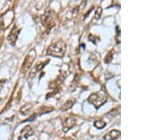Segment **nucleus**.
Masks as SVG:
<instances>
[{
  "instance_id": "14",
  "label": "nucleus",
  "mask_w": 159,
  "mask_h": 140,
  "mask_svg": "<svg viewBox=\"0 0 159 140\" xmlns=\"http://www.w3.org/2000/svg\"><path fill=\"white\" fill-rule=\"evenodd\" d=\"M101 14H102V8L101 7H98L96 9V11L95 12V17L97 19H98L100 17H101Z\"/></svg>"
},
{
  "instance_id": "2",
  "label": "nucleus",
  "mask_w": 159,
  "mask_h": 140,
  "mask_svg": "<svg viewBox=\"0 0 159 140\" xmlns=\"http://www.w3.org/2000/svg\"><path fill=\"white\" fill-rule=\"evenodd\" d=\"M107 100V95L106 91H100L98 92L94 93L90 95L88 99V101L90 104L94 105L96 109H98L100 107L106 104Z\"/></svg>"
},
{
  "instance_id": "13",
  "label": "nucleus",
  "mask_w": 159,
  "mask_h": 140,
  "mask_svg": "<svg viewBox=\"0 0 159 140\" xmlns=\"http://www.w3.org/2000/svg\"><path fill=\"white\" fill-rule=\"evenodd\" d=\"M112 57H113V54H112V51H111V52H110V53L106 55V58H105V60H104L105 62H106V63L111 62V60H112Z\"/></svg>"
},
{
  "instance_id": "5",
  "label": "nucleus",
  "mask_w": 159,
  "mask_h": 140,
  "mask_svg": "<svg viewBox=\"0 0 159 140\" xmlns=\"http://www.w3.org/2000/svg\"><path fill=\"white\" fill-rule=\"evenodd\" d=\"M77 123V120L74 116L67 117L63 121L62 123V130L64 132H67L69 130L73 128Z\"/></svg>"
},
{
  "instance_id": "1",
  "label": "nucleus",
  "mask_w": 159,
  "mask_h": 140,
  "mask_svg": "<svg viewBox=\"0 0 159 140\" xmlns=\"http://www.w3.org/2000/svg\"><path fill=\"white\" fill-rule=\"evenodd\" d=\"M67 45L62 40H59L48 47L47 54L52 57L62 58L65 55Z\"/></svg>"
},
{
  "instance_id": "12",
  "label": "nucleus",
  "mask_w": 159,
  "mask_h": 140,
  "mask_svg": "<svg viewBox=\"0 0 159 140\" xmlns=\"http://www.w3.org/2000/svg\"><path fill=\"white\" fill-rule=\"evenodd\" d=\"M106 122L103 120H98L94 122V126L96 127L97 129H103L106 127Z\"/></svg>"
},
{
  "instance_id": "7",
  "label": "nucleus",
  "mask_w": 159,
  "mask_h": 140,
  "mask_svg": "<svg viewBox=\"0 0 159 140\" xmlns=\"http://www.w3.org/2000/svg\"><path fill=\"white\" fill-rule=\"evenodd\" d=\"M120 132L117 129H112L103 136L105 140H116L120 137Z\"/></svg>"
},
{
  "instance_id": "3",
  "label": "nucleus",
  "mask_w": 159,
  "mask_h": 140,
  "mask_svg": "<svg viewBox=\"0 0 159 140\" xmlns=\"http://www.w3.org/2000/svg\"><path fill=\"white\" fill-rule=\"evenodd\" d=\"M36 50H33H33H30V52H29L28 55L26 56L25 60H24L23 65L21 66L22 73H26L27 71L30 70L33 62L36 60Z\"/></svg>"
},
{
  "instance_id": "8",
  "label": "nucleus",
  "mask_w": 159,
  "mask_h": 140,
  "mask_svg": "<svg viewBox=\"0 0 159 140\" xmlns=\"http://www.w3.org/2000/svg\"><path fill=\"white\" fill-rule=\"evenodd\" d=\"M45 62H40V63L36 64V65L33 67V68L31 70V72H29V75H28L29 78L35 77L36 75L37 74V73L40 72V71L43 70L44 66L46 65V64H45Z\"/></svg>"
},
{
  "instance_id": "4",
  "label": "nucleus",
  "mask_w": 159,
  "mask_h": 140,
  "mask_svg": "<svg viewBox=\"0 0 159 140\" xmlns=\"http://www.w3.org/2000/svg\"><path fill=\"white\" fill-rule=\"evenodd\" d=\"M20 31L21 29L18 28V27L16 25H14L12 27L10 33H9L8 37H7V40H8L9 44L12 46H15L16 42L17 40V38H18Z\"/></svg>"
},
{
  "instance_id": "11",
  "label": "nucleus",
  "mask_w": 159,
  "mask_h": 140,
  "mask_svg": "<svg viewBox=\"0 0 159 140\" xmlns=\"http://www.w3.org/2000/svg\"><path fill=\"white\" fill-rule=\"evenodd\" d=\"M31 108H32V104H26L25 105H23V106L21 108L20 112L21 113V115H28V113H29V112L31 111Z\"/></svg>"
},
{
  "instance_id": "6",
  "label": "nucleus",
  "mask_w": 159,
  "mask_h": 140,
  "mask_svg": "<svg viewBox=\"0 0 159 140\" xmlns=\"http://www.w3.org/2000/svg\"><path fill=\"white\" fill-rule=\"evenodd\" d=\"M55 18V14L53 11L49 10L48 11L45 12V14H44L42 18V22L43 25L46 27L50 26V24L53 23V20Z\"/></svg>"
},
{
  "instance_id": "9",
  "label": "nucleus",
  "mask_w": 159,
  "mask_h": 140,
  "mask_svg": "<svg viewBox=\"0 0 159 140\" xmlns=\"http://www.w3.org/2000/svg\"><path fill=\"white\" fill-rule=\"evenodd\" d=\"M34 132L32 129L30 125H26L25 127H23L21 131V135L25 139H28V137H30L32 135H33Z\"/></svg>"
},
{
  "instance_id": "10",
  "label": "nucleus",
  "mask_w": 159,
  "mask_h": 140,
  "mask_svg": "<svg viewBox=\"0 0 159 140\" xmlns=\"http://www.w3.org/2000/svg\"><path fill=\"white\" fill-rule=\"evenodd\" d=\"M75 103H76V100L75 99H74V98L69 99L63 104L61 110H62V111H67V110L72 108L73 105L75 104Z\"/></svg>"
}]
</instances>
